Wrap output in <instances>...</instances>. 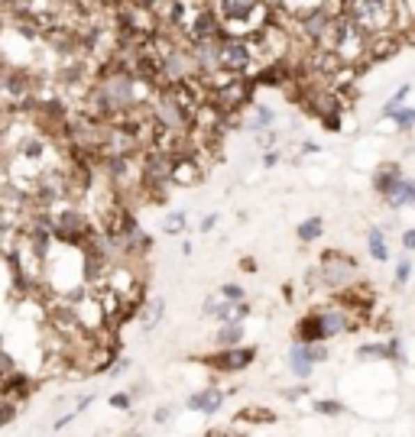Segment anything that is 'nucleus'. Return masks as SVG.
Here are the masks:
<instances>
[{
	"mask_svg": "<svg viewBox=\"0 0 415 437\" xmlns=\"http://www.w3.org/2000/svg\"><path fill=\"white\" fill-rule=\"evenodd\" d=\"M224 36H256L273 19L269 0H211Z\"/></svg>",
	"mask_w": 415,
	"mask_h": 437,
	"instance_id": "1",
	"label": "nucleus"
},
{
	"mask_svg": "<svg viewBox=\"0 0 415 437\" xmlns=\"http://www.w3.org/2000/svg\"><path fill=\"white\" fill-rule=\"evenodd\" d=\"M344 13H347L350 19H357L360 26L373 36V33L393 29V23H396V17H399V0H347V3H344Z\"/></svg>",
	"mask_w": 415,
	"mask_h": 437,
	"instance_id": "2",
	"label": "nucleus"
},
{
	"mask_svg": "<svg viewBox=\"0 0 415 437\" xmlns=\"http://www.w3.org/2000/svg\"><path fill=\"white\" fill-rule=\"evenodd\" d=\"M328 356H331V350L324 340H318V344H302V340H295V344L289 347V370H292L295 379L308 382L311 372H315V363H324Z\"/></svg>",
	"mask_w": 415,
	"mask_h": 437,
	"instance_id": "3",
	"label": "nucleus"
},
{
	"mask_svg": "<svg viewBox=\"0 0 415 437\" xmlns=\"http://www.w3.org/2000/svg\"><path fill=\"white\" fill-rule=\"evenodd\" d=\"M318 276H321V282H324V289L340 292L357 279V262L350 260V256H340V253H324Z\"/></svg>",
	"mask_w": 415,
	"mask_h": 437,
	"instance_id": "4",
	"label": "nucleus"
},
{
	"mask_svg": "<svg viewBox=\"0 0 415 437\" xmlns=\"http://www.w3.org/2000/svg\"><path fill=\"white\" fill-rule=\"evenodd\" d=\"M253 360H256V350L253 347H244V344L221 347V353L205 356V363L211 366V370H217V372H244Z\"/></svg>",
	"mask_w": 415,
	"mask_h": 437,
	"instance_id": "5",
	"label": "nucleus"
},
{
	"mask_svg": "<svg viewBox=\"0 0 415 437\" xmlns=\"http://www.w3.org/2000/svg\"><path fill=\"white\" fill-rule=\"evenodd\" d=\"M201 178H205V166L191 152H172V185L191 188L201 185Z\"/></svg>",
	"mask_w": 415,
	"mask_h": 437,
	"instance_id": "6",
	"label": "nucleus"
},
{
	"mask_svg": "<svg viewBox=\"0 0 415 437\" xmlns=\"http://www.w3.org/2000/svg\"><path fill=\"white\" fill-rule=\"evenodd\" d=\"M321 321V331H324V340H331V337L338 334H347V331H354V321H350V311L344 305H328V308H318L315 311Z\"/></svg>",
	"mask_w": 415,
	"mask_h": 437,
	"instance_id": "7",
	"label": "nucleus"
},
{
	"mask_svg": "<svg viewBox=\"0 0 415 437\" xmlns=\"http://www.w3.org/2000/svg\"><path fill=\"white\" fill-rule=\"evenodd\" d=\"M383 201H386L389 211H399V207H415V178H399L396 188H393Z\"/></svg>",
	"mask_w": 415,
	"mask_h": 437,
	"instance_id": "8",
	"label": "nucleus"
},
{
	"mask_svg": "<svg viewBox=\"0 0 415 437\" xmlns=\"http://www.w3.org/2000/svg\"><path fill=\"white\" fill-rule=\"evenodd\" d=\"M295 340H302V344H318V340H324V331H321V321L315 311L299 317V324H295Z\"/></svg>",
	"mask_w": 415,
	"mask_h": 437,
	"instance_id": "9",
	"label": "nucleus"
},
{
	"mask_svg": "<svg viewBox=\"0 0 415 437\" xmlns=\"http://www.w3.org/2000/svg\"><path fill=\"white\" fill-rule=\"evenodd\" d=\"M201 315H205V317H214V321H221V324H227V321H234V301H227L224 295L205 298V305H201Z\"/></svg>",
	"mask_w": 415,
	"mask_h": 437,
	"instance_id": "10",
	"label": "nucleus"
},
{
	"mask_svg": "<svg viewBox=\"0 0 415 437\" xmlns=\"http://www.w3.org/2000/svg\"><path fill=\"white\" fill-rule=\"evenodd\" d=\"M269 3H273V10H285V17L292 19H302L311 10L324 7V0H269Z\"/></svg>",
	"mask_w": 415,
	"mask_h": 437,
	"instance_id": "11",
	"label": "nucleus"
},
{
	"mask_svg": "<svg viewBox=\"0 0 415 437\" xmlns=\"http://www.w3.org/2000/svg\"><path fill=\"white\" fill-rule=\"evenodd\" d=\"M402 178V172H399L396 162H389V166H379L377 168V175H373V188H377V195L379 198H386L393 188H396V182Z\"/></svg>",
	"mask_w": 415,
	"mask_h": 437,
	"instance_id": "12",
	"label": "nucleus"
},
{
	"mask_svg": "<svg viewBox=\"0 0 415 437\" xmlns=\"http://www.w3.org/2000/svg\"><path fill=\"white\" fill-rule=\"evenodd\" d=\"M237 421H240V424H276V411L260 408V405H250V408L237 411Z\"/></svg>",
	"mask_w": 415,
	"mask_h": 437,
	"instance_id": "13",
	"label": "nucleus"
},
{
	"mask_svg": "<svg viewBox=\"0 0 415 437\" xmlns=\"http://www.w3.org/2000/svg\"><path fill=\"white\" fill-rule=\"evenodd\" d=\"M217 347H237L244 344V321H227V324H221V331H217Z\"/></svg>",
	"mask_w": 415,
	"mask_h": 437,
	"instance_id": "14",
	"label": "nucleus"
},
{
	"mask_svg": "<svg viewBox=\"0 0 415 437\" xmlns=\"http://www.w3.org/2000/svg\"><path fill=\"white\" fill-rule=\"evenodd\" d=\"M367 250L370 256L377 262H389V246H386V233L379 230V227H373V230L367 233Z\"/></svg>",
	"mask_w": 415,
	"mask_h": 437,
	"instance_id": "15",
	"label": "nucleus"
},
{
	"mask_svg": "<svg viewBox=\"0 0 415 437\" xmlns=\"http://www.w3.org/2000/svg\"><path fill=\"white\" fill-rule=\"evenodd\" d=\"M321 233H324V221H321V217H305V221L295 227L299 243H315V240H321Z\"/></svg>",
	"mask_w": 415,
	"mask_h": 437,
	"instance_id": "16",
	"label": "nucleus"
},
{
	"mask_svg": "<svg viewBox=\"0 0 415 437\" xmlns=\"http://www.w3.org/2000/svg\"><path fill=\"white\" fill-rule=\"evenodd\" d=\"M273 120H276V113L269 111V107H263V104H260V107H253V113H250V120L244 123L246 130H269V127H273Z\"/></svg>",
	"mask_w": 415,
	"mask_h": 437,
	"instance_id": "17",
	"label": "nucleus"
},
{
	"mask_svg": "<svg viewBox=\"0 0 415 437\" xmlns=\"http://www.w3.org/2000/svg\"><path fill=\"white\" fill-rule=\"evenodd\" d=\"M224 399H227L224 389H205V405H201V415H205V418L217 415V411H221V405H224Z\"/></svg>",
	"mask_w": 415,
	"mask_h": 437,
	"instance_id": "18",
	"label": "nucleus"
},
{
	"mask_svg": "<svg viewBox=\"0 0 415 437\" xmlns=\"http://www.w3.org/2000/svg\"><path fill=\"white\" fill-rule=\"evenodd\" d=\"M409 94H412V84H402V88H399V91L393 94V97H389V101H386V107H383V117H386V120H393V113H396L399 107L406 104V97H409Z\"/></svg>",
	"mask_w": 415,
	"mask_h": 437,
	"instance_id": "19",
	"label": "nucleus"
},
{
	"mask_svg": "<svg viewBox=\"0 0 415 437\" xmlns=\"http://www.w3.org/2000/svg\"><path fill=\"white\" fill-rule=\"evenodd\" d=\"M409 279H412V260L402 256V260H396V276H393V285H396V289H406Z\"/></svg>",
	"mask_w": 415,
	"mask_h": 437,
	"instance_id": "20",
	"label": "nucleus"
},
{
	"mask_svg": "<svg viewBox=\"0 0 415 437\" xmlns=\"http://www.w3.org/2000/svg\"><path fill=\"white\" fill-rule=\"evenodd\" d=\"M162 311H166V301H162V298L150 301V308H146V317H143V327H146V331H152V327L162 321Z\"/></svg>",
	"mask_w": 415,
	"mask_h": 437,
	"instance_id": "21",
	"label": "nucleus"
},
{
	"mask_svg": "<svg viewBox=\"0 0 415 437\" xmlns=\"http://www.w3.org/2000/svg\"><path fill=\"white\" fill-rule=\"evenodd\" d=\"M357 360H386V340L357 347Z\"/></svg>",
	"mask_w": 415,
	"mask_h": 437,
	"instance_id": "22",
	"label": "nucleus"
},
{
	"mask_svg": "<svg viewBox=\"0 0 415 437\" xmlns=\"http://www.w3.org/2000/svg\"><path fill=\"white\" fill-rule=\"evenodd\" d=\"M393 123H396L399 133H409L415 127V107H399V111L393 113Z\"/></svg>",
	"mask_w": 415,
	"mask_h": 437,
	"instance_id": "23",
	"label": "nucleus"
},
{
	"mask_svg": "<svg viewBox=\"0 0 415 437\" xmlns=\"http://www.w3.org/2000/svg\"><path fill=\"white\" fill-rule=\"evenodd\" d=\"M162 230H166V233H182V230H185V211H172V214H166Z\"/></svg>",
	"mask_w": 415,
	"mask_h": 437,
	"instance_id": "24",
	"label": "nucleus"
},
{
	"mask_svg": "<svg viewBox=\"0 0 415 437\" xmlns=\"http://www.w3.org/2000/svg\"><path fill=\"white\" fill-rule=\"evenodd\" d=\"M311 408L318 411V415H334V418H338L340 411H344V405L334 399H318V402H311Z\"/></svg>",
	"mask_w": 415,
	"mask_h": 437,
	"instance_id": "25",
	"label": "nucleus"
},
{
	"mask_svg": "<svg viewBox=\"0 0 415 437\" xmlns=\"http://www.w3.org/2000/svg\"><path fill=\"white\" fill-rule=\"evenodd\" d=\"M386 360H396V363L406 360V353H402V340H399V337H389L386 340Z\"/></svg>",
	"mask_w": 415,
	"mask_h": 437,
	"instance_id": "26",
	"label": "nucleus"
},
{
	"mask_svg": "<svg viewBox=\"0 0 415 437\" xmlns=\"http://www.w3.org/2000/svg\"><path fill=\"white\" fill-rule=\"evenodd\" d=\"M217 295H224L227 301H240V298H244V289H240L237 282H227V285H221V289H217Z\"/></svg>",
	"mask_w": 415,
	"mask_h": 437,
	"instance_id": "27",
	"label": "nucleus"
},
{
	"mask_svg": "<svg viewBox=\"0 0 415 437\" xmlns=\"http://www.w3.org/2000/svg\"><path fill=\"white\" fill-rule=\"evenodd\" d=\"M201 405H205V389L195 392V395H189V399H185V408H189V411H201Z\"/></svg>",
	"mask_w": 415,
	"mask_h": 437,
	"instance_id": "28",
	"label": "nucleus"
},
{
	"mask_svg": "<svg viewBox=\"0 0 415 437\" xmlns=\"http://www.w3.org/2000/svg\"><path fill=\"white\" fill-rule=\"evenodd\" d=\"M246 317H250V305L240 298V301H234V321H246Z\"/></svg>",
	"mask_w": 415,
	"mask_h": 437,
	"instance_id": "29",
	"label": "nucleus"
},
{
	"mask_svg": "<svg viewBox=\"0 0 415 437\" xmlns=\"http://www.w3.org/2000/svg\"><path fill=\"white\" fill-rule=\"evenodd\" d=\"M111 405H113V408H130V405H133V395H127V392H120V395H113V399H111Z\"/></svg>",
	"mask_w": 415,
	"mask_h": 437,
	"instance_id": "30",
	"label": "nucleus"
},
{
	"mask_svg": "<svg viewBox=\"0 0 415 437\" xmlns=\"http://www.w3.org/2000/svg\"><path fill=\"white\" fill-rule=\"evenodd\" d=\"M279 159H283V156H279L276 149H266V156H263V168H276V166H279Z\"/></svg>",
	"mask_w": 415,
	"mask_h": 437,
	"instance_id": "31",
	"label": "nucleus"
},
{
	"mask_svg": "<svg viewBox=\"0 0 415 437\" xmlns=\"http://www.w3.org/2000/svg\"><path fill=\"white\" fill-rule=\"evenodd\" d=\"M169 418H172V408H156L152 411V421H156V424H169Z\"/></svg>",
	"mask_w": 415,
	"mask_h": 437,
	"instance_id": "32",
	"label": "nucleus"
},
{
	"mask_svg": "<svg viewBox=\"0 0 415 437\" xmlns=\"http://www.w3.org/2000/svg\"><path fill=\"white\" fill-rule=\"evenodd\" d=\"M305 392H308V389H305V386H295V389H285L283 395H285V399H289V402H299V399H302V395H305Z\"/></svg>",
	"mask_w": 415,
	"mask_h": 437,
	"instance_id": "33",
	"label": "nucleus"
},
{
	"mask_svg": "<svg viewBox=\"0 0 415 437\" xmlns=\"http://www.w3.org/2000/svg\"><path fill=\"white\" fill-rule=\"evenodd\" d=\"M214 223H217V214H208L205 221L198 223V230H201V233H211V230H214Z\"/></svg>",
	"mask_w": 415,
	"mask_h": 437,
	"instance_id": "34",
	"label": "nucleus"
},
{
	"mask_svg": "<svg viewBox=\"0 0 415 437\" xmlns=\"http://www.w3.org/2000/svg\"><path fill=\"white\" fill-rule=\"evenodd\" d=\"M402 246H406V250H415V227L402 230Z\"/></svg>",
	"mask_w": 415,
	"mask_h": 437,
	"instance_id": "35",
	"label": "nucleus"
},
{
	"mask_svg": "<svg viewBox=\"0 0 415 437\" xmlns=\"http://www.w3.org/2000/svg\"><path fill=\"white\" fill-rule=\"evenodd\" d=\"M302 152L308 156V152H318V143H302Z\"/></svg>",
	"mask_w": 415,
	"mask_h": 437,
	"instance_id": "36",
	"label": "nucleus"
}]
</instances>
